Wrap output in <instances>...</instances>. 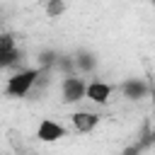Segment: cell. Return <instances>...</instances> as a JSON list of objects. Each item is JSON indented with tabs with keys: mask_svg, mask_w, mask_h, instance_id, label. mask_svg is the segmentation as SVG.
I'll return each instance as SVG.
<instances>
[{
	"mask_svg": "<svg viewBox=\"0 0 155 155\" xmlns=\"http://www.w3.org/2000/svg\"><path fill=\"white\" fill-rule=\"evenodd\" d=\"M36 78H39V70H36V68L15 73V75L7 80V85H5V94H7V97H24V94H29V90H31L34 82H36Z\"/></svg>",
	"mask_w": 155,
	"mask_h": 155,
	"instance_id": "obj_1",
	"label": "cell"
},
{
	"mask_svg": "<svg viewBox=\"0 0 155 155\" xmlns=\"http://www.w3.org/2000/svg\"><path fill=\"white\" fill-rule=\"evenodd\" d=\"M61 90H63V102L73 104V102H78V99L85 97V80L75 78V75H68V78H63Z\"/></svg>",
	"mask_w": 155,
	"mask_h": 155,
	"instance_id": "obj_2",
	"label": "cell"
},
{
	"mask_svg": "<svg viewBox=\"0 0 155 155\" xmlns=\"http://www.w3.org/2000/svg\"><path fill=\"white\" fill-rule=\"evenodd\" d=\"M36 136H39V140H44V143H53V140H61V138L65 136V128H63L58 121L44 119V121L39 124V128H36Z\"/></svg>",
	"mask_w": 155,
	"mask_h": 155,
	"instance_id": "obj_3",
	"label": "cell"
},
{
	"mask_svg": "<svg viewBox=\"0 0 155 155\" xmlns=\"http://www.w3.org/2000/svg\"><path fill=\"white\" fill-rule=\"evenodd\" d=\"M109 94H111V85H107V82H97L94 80V82L85 85V97H90L97 104H107Z\"/></svg>",
	"mask_w": 155,
	"mask_h": 155,
	"instance_id": "obj_4",
	"label": "cell"
},
{
	"mask_svg": "<svg viewBox=\"0 0 155 155\" xmlns=\"http://www.w3.org/2000/svg\"><path fill=\"white\" fill-rule=\"evenodd\" d=\"M70 121H73L75 131H80V133H90V131L99 124V116L92 114V111H75Z\"/></svg>",
	"mask_w": 155,
	"mask_h": 155,
	"instance_id": "obj_5",
	"label": "cell"
},
{
	"mask_svg": "<svg viewBox=\"0 0 155 155\" xmlns=\"http://www.w3.org/2000/svg\"><path fill=\"white\" fill-rule=\"evenodd\" d=\"M121 90H124V94H126L128 99H143L150 87H148V82H143V80H126V82L121 85Z\"/></svg>",
	"mask_w": 155,
	"mask_h": 155,
	"instance_id": "obj_6",
	"label": "cell"
},
{
	"mask_svg": "<svg viewBox=\"0 0 155 155\" xmlns=\"http://www.w3.org/2000/svg\"><path fill=\"white\" fill-rule=\"evenodd\" d=\"M19 56H22V53H19V48H17V46H15V48H0V70H2V68L15 65Z\"/></svg>",
	"mask_w": 155,
	"mask_h": 155,
	"instance_id": "obj_7",
	"label": "cell"
},
{
	"mask_svg": "<svg viewBox=\"0 0 155 155\" xmlns=\"http://www.w3.org/2000/svg\"><path fill=\"white\" fill-rule=\"evenodd\" d=\"M94 63H97V58H94L92 53H85V51H80V53L75 56V65H78L80 70H92V68H94Z\"/></svg>",
	"mask_w": 155,
	"mask_h": 155,
	"instance_id": "obj_8",
	"label": "cell"
},
{
	"mask_svg": "<svg viewBox=\"0 0 155 155\" xmlns=\"http://www.w3.org/2000/svg\"><path fill=\"white\" fill-rule=\"evenodd\" d=\"M65 12V0H48L46 2V15L48 17H61Z\"/></svg>",
	"mask_w": 155,
	"mask_h": 155,
	"instance_id": "obj_9",
	"label": "cell"
},
{
	"mask_svg": "<svg viewBox=\"0 0 155 155\" xmlns=\"http://www.w3.org/2000/svg\"><path fill=\"white\" fill-rule=\"evenodd\" d=\"M0 48H15V36L7 34V31H2L0 34Z\"/></svg>",
	"mask_w": 155,
	"mask_h": 155,
	"instance_id": "obj_10",
	"label": "cell"
},
{
	"mask_svg": "<svg viewBox=\"0 0 155 155\" xmlns=\"http://www.w3.org/2000/svg\"><path fill=\"white\" fill-rule=\"evenodd\" d=\"M56 58H58L56 53H51V51H44V53L39 56V63H41V65H51V63H53Z\"/></svg>",
	"mask_w": 155,
	"mask_h": 155,
	"instance_id": "obj_11",
	"label": "cell"
}]
</instances>
